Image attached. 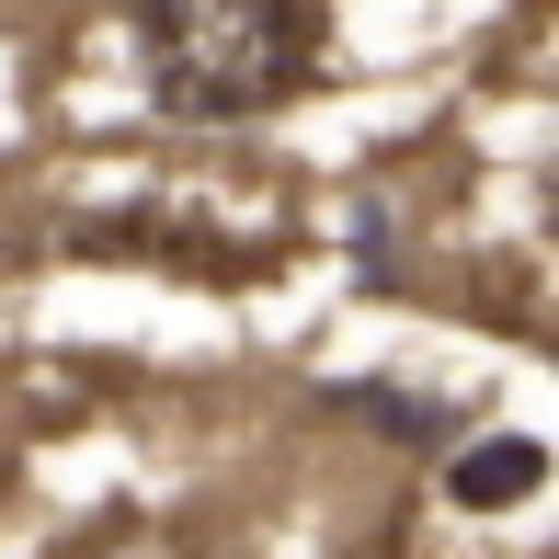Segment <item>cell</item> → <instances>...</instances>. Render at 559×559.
<instances>
[{
    "mask_svg": "<svg viewBox=\"0 0 559 559\" xmlns=\"http://www.w3.org/2000/svg\"><path fill=\"white\" fill-rule=\"evenodd\" d=\"M320 35H332L320 0H138L148 104L183 126H251L286 92H309Z\"/></svg>",
    "mask_w": 559,
    "mask_h": 559,
    "instance_id": "cell-1",
    "label": "cell"
},
{
    "mask_svg": "<svg viewBox=\"0 0 559 559\" xmlns=\"http://www.w3.org/2000/svg\"><path fill=\"white\" fill-rule=\"evenodd\" d=\"M537 479H548V456L525 445V435H491V445H456L445 456V491L468 502V514H502V502H525Z\"/></svg>",
    "mask_w": 559,
    "mask_h": 559,
    "instance_id": "cell-2",
    "label": "cell"
}]
</instances>
